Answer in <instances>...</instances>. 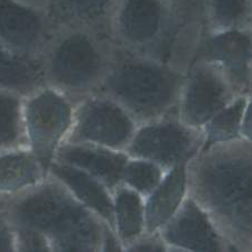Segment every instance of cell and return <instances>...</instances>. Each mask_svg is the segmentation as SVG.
Returning a JSON list of instances; mask_svg holds the SVG:
<instances>
[{"instance_id":"obj_1","label":"cell","mask_w":252,"mask_h":252,"mask_svg":"<svg viewBox=\"0 0 252 252\" xmlns=\"http://www.w3.org/2000/svg\"><path fill=\"white\" fill-rule=\"evenodd\" d=\"M188 188L234 251H252V141L201 149L188 162Z\"/></svg>"},{"instance_id":"obj_2","label":"cell","mask_w":252,"mask_h":252,"mask_svg":"<svg viewBox=\"0 0 252 252\" xmlns=\"http://www.w3.org/2000/svg\"><path fill=\"white\" fill-rule=\"evenodd\" d=\"M2 210L14 226L42 232L56 252H99L105 223L47 176L34 188L7 198Z\"/></svg>"},{"instance_id":"obj_3","label":"cell","mask_w":252,"mask_h":252,"mask_svg":"<svg viewBox=\"0 0 252 252\" xmlns=\"http://www.w3.org/2000/svg\"><path fill=\"white\" fill-rule=\"evenodd\" d=\"M185 79L181 68L115 43L110 68L97 92L115 99L142 125L176 112Z\"/></svg>"},{"instance_id":"obj_4","label":"cell","mask_w":252,"mask_h":252,"mask_svg":"<svg viewBox=\"0 0 252 252\" xmlns=\"http://www.w3.org/2000/svg\"><path fill=\"white\" fill-rule=\"evenodd\" d=\"M111 37L126 50L185 72L197 45L166 0H118Z\"/></svg>"},{"instance_id":"obj_5","label":"cell","mask_w":252,"mask_h":252,"mask_svg":"<svg viewBox=\"0 0 252 252\" xmlns=\"http://www.w3.org/2000/svg\"><path fill=\"white\" fill-rule=\"evenodd\" d=\"M115 42L85 28L56 32L40 58L44 80L78 103L100 90L110 68Z\"/></svg>"},{"instance_id":"obj_6","label":"cell","mask_w":252,"mask_h":252,"mask_svg":"<svg viewBox=\"0 0 252 252\" xmlns=\"http://www.w3.org/2000/svg\"><path fill=\"white\" fill-rule=\"evenodd\" d=\"M75 107L76 102L48 85L24 99L27 149L46 174L71 131Z\"/></svg>"},{"instance_id":"obj_7","label":"cell","mask_w":252,"mask_h":252,"mask_svg":"<svg viewBox=\"0 0 252 252\" xmlns=\"http://www.w3.org/2000/svg\"><path fill=\"white\" fill-rule=\"evenodd\" d=\"M138 126L119 102L105 93L95 92L76 103L71 131L65 142L126 152Z\"/></svg>"},{"instance_id":"obj_8","label":"cell","mask_w":252,"mask_h":252,"mask_svg":"<svg viewBox=\"0 0 252 252\" xmlns=\"http://www.w3.org/2000/svg\"><path fill=\"white\" fill-rule=\"evenodd\" d=\"M204 133L186 125L176 112L138 126L126 153L154 161L168 172L200 152Z\"/></svg>"},{"instance_id":"obj_9","label":"cell","mask_w":252,"mask_h":252,"mask_svg":"<svg viewBox=\"0 0 252 252\" xmlns=\"http://www.w3.org/2000/svg\"><path fill=\"white\" fill-rule=\"evenodd\" d=\"M240 94L220 68L205 61L190 62L176 113L186 125L203 128Z\"/></svg>"},{"instance_id":"obj_10","label":"cell","mask_w":252,"mask_h":252,"mask_svg":"<svg viewBox=\"0 0 252 252\" xmlns=\"http://www.w3.org/2000/svg\"><path fill=\"white\" fill-rule=\"evenodd\" d=\"M56 32L44 7L0 0V45L14 54L40 61Z\"/></svg>"},{"instance_id":"obj_11","label":"cell","mask_w":252,"mask_h":252,"mask_svg":"<svg viewBox=\"0 0 252 252\" xmlns=\"http://www.w3.org/2000/svg\"><path fill=\"white\" fill-rule=\"evenodd\" d=\"M196 60L215 65L240 94H248L252 78V27L204 32L190 62Z\"/></svg>"},{"instance_id":"obj_12","label":"cell","mask_w":252,"mask_h":252,"mask_svg":"<svg viewBox=\"0 0 252 252\" xmlns=\"http://www.w3.org/2000/svg\"><path fill=\"white\" fill-rule=\"evenodd\" d=\"M158 232L169 251H234L207 213L189 195Z\"/></svg>"},{"instance_id":"obj_13","label":"cell","mask_w":252,"mask_h":252,"mask_svg":"<svg viewBox=\"0 0 252 252\" xmlns=\"http://www.w3.org/2000/svg\"><path fill=\"white\" fill-rule=\"evenodd\" d=\"M128 159L126 152L95 145L65 142L60 147L54 160L84 170L113 192L123 184V174Z\"/></svg>"},{"instance_id":"obj_14","label":"cell","mask_w":252,"mask_h":252,"mask_svg":"<svg viewBox=\"0 0 252 252\" xmlns=\"http://www.w3.org/2000/svg\"><path fill=\"white\" fill-rule=\"evenodd\" d=\"M117 1L42 0V6L56 31L64 28H85L111 37V20Z\"/></svg>"},{"instance_id":"obj_15","label":"cell","mask_w":252,"mask_h":252,"mask_svg":"<svg viewBox=\"0 0 252 252\" xmlns=\"http://www.w3.org/2000/svg\"><path fill=\"white\" fill-rule=\"evenodd\" d=\"M47 176L63 184L81 204L113 229L112 190L102 182L82 169L58 160L52 162Z\"/></svg>"},{"instance_id":"obj_16","label":"cell","mask_w":252,"mask_h":252,"mask_svg":"<svg viewBox=\"0 0 252 252\" xmlns=\"http://www.w3.org/2000/svg\"><path fill=\"white\" fill-rule=\"evenodd\" d=\"M188 162L168 170L160 184L145 198L146 233L158 232L188 197Z\"/></svg>"},{"instance_id":"obj_17","label":"cell","mask_w":252,"mask_h":252,"mask_svg":"<svg viewBox=\"0 0 252 252\" xmlns=\"http://www.w3.org/2000/svg\"><path fill=\"white\" fill-rule=\"evenodd\" d=\"M46 177L40 162L28 149L0 153V197H14Z\"/></svg>"},{"instance_id":"obj_18","label":"cell","mask_w":252,"mask_h":252,"mask_svg":"<svg viewBox=\"0 0 252 252\" xmlns=\"http://www.w3.org/2000/svg\"><path fill=\"white\" fill-rule=\"evenodd\" d=\"M113 230L127 248L146 233L145 197L121 184L112 192Z\"/></svg>"},{"instance_id":"obj_19","label":"cell","mask_w":252,"mask_h":252,"mask_svg":"<svg viewBox=\"0 0 252 252\" xmlns=\"http://www.w3.org/2000/svg\"><path fill=\"white\" fill-rule=\"evenodd\" d=\"M44 85L40 61L24 59L0 45V90L26 97Z\"/></svg>"},{"instance_id":"obj_20","label":"cell","mask_w":252,"mask_h":252,"mask_svg":"<svg viewBox=\"0 0 252 252\" xmlns=\"http://www.w3.org/2000/svg\"><path fill=\"white\" fill-rule=\"evenodd\" d=\"M24 99L16 92L0 90V153L27 149Z\"/></svg>"},{"instance_id":"obj_21","label":"cell","mask_w":252,"mask_h":252,"mask_svg":"<svg viewBox=\"0 0 252 252\" xmlns=\"http://www.w3.org/2000/svg\"><path fill=\"white\" fill-rule=\"evenodd\" d=\"M248 94L239 95L232 103L219 111L203 128L204 142L201 149L219 142L241 138V126L247 108Z\"/></svg>"},{"instance_id":"obj_22","label":"cell","mask_w":252,"mask_h":252,"mask_svg":"<svg viewBox=\"0 0 252 252\" xmlns=\"http://www.w3.org/2000/svg\"><path fill=\"white\" fill-rule=\"evenodd\" d=\"M252 27V0H207L205 32Z\"/></svg>"},{"instance_id":"obj_23","label":"cell","mask_w":252,"mask_h":252,"mask_svg":"<svg viewBox=\"0 0 252 252\" xmlns=\"http://www.w3.org/2000/svg\"><path fill=\"white\" fill-rule=\"evenodd\" d=\"M166 170L156 162L129 157L123 174V184L145 198L154 192L165 177Z\"/></svg>"},{"instance_id":"obj_24","label":"cell","mask_w":252,"mask_h":252,"mask_svg":"<svg viewBox=\"0 0 252 252\" xmlns=\"http://www.w3.org/2000/svg\"><path fill=\"white\" fill-rule=\"evenodd\" d=\"M192 37L198 40L207 27V0H166Z\"/></svg>"},{"instance_id":"obj_25","label":"cell","mask_w":252,"mask_h":252,"mask_svg":"<svg viewBox=\"0 0 252 252\" xmlns=\"http://www.w3.org/2000/svg\"><path fill=\"white\" fill-rule=\"evenodd\" d=\"M16 251L20 252H52L48 239L39 231L27 226H14Z\"/></svg>"},{"instance_id":"obj_26","label":"cell","mask_w":252,"mask_h":252,"mask_svg":"<svg viewBox=\"0 0 252 252\" xmlns=\"http://www.w3.org/2000/svg\"><path fill=\"white\" fill-rule=\"evenodd\" d=\"M126 251H148V252H166L168 247L162 240L159 232L145 233L135 242H132Z\"/></svg>"},{"instance_id":"obj_27","label":"cell","mask_w":252,"mask_h":252,"mask_svg":"<svg viewBox=\"0 0 252 252\" xmlns=\"http://www.w3.org/2000/svg\"><path fill=\"white\" fill-rule=\"evenodd\" d=\"M0 251L1 252H16L15 232L7 215L0 207Z\"/></svg>"},{"instance_id":"obj_28","label":"cell","mask_w":252,"mask_h":252,"mask_svg":"<svg viewBox=\"0 0 252 252\" xmlns=\"http://www.w3.org/2000/svg\"><path fill=\"white\" fill-rule=\"evenodd\" d=\"M101 251H125L123 242L120 241L119 237L116 233V231L111 226L105 224L103 230V238H102V246H101Z\"/></svg>"},{"instance_id":"obj_29","label":"cell","mask_w":252,"mask_h":252,"mask_svg":"<svg viewBox=\"0 0 252 252\" xmlns=\"http://www.w3.org/2000/svg\"><path fill=\"white\" fill-rule=\"evenodd\" d=\"M249 96V95H248ZM241 138L252 141V97L249 96L241 126Z\"/></svg>"},{"instance_id":"obj_30","label":"cell","mask_w":252,"mask_h":252,"mask_svg":"<svg viewBox=\"0 0 252 252\" xmlns=\"http://www.w3.org/2000/svg\"><path fill=\"white\" fill-rule=\"evenodd\" d=\"M25 1L34 3V5H37V6H42V0H25Z\"/></svg>"},{"instance_id":"obj_31","label":"cell","mask_w":252,"mask_h":252,"mask_svg":"<svg viewBox=\"0 0 252 252\" xmlns=\"http://www.w3.org/2000/svg\"><path fill=\"white\" fill-rule=\"evenodd\" d=\"M248 95L252 97V78H251V82L249 85V90H248Z\"/></svg>"},{"instance_id":"obj_32","label":"cell","mask_w":252,"mask_h":252,"mask_svg":"<svg viewBox=\"0 0 252 252\" xmlns=\"http://www.w3.org/2000/svg\"><path fill=\"white\" fill-rule=\"evenodd\" d=\"M7 200V198H2V197H0V207L2 206V204L3 203H5V201Z\"/></svg>"}]
</instances>
